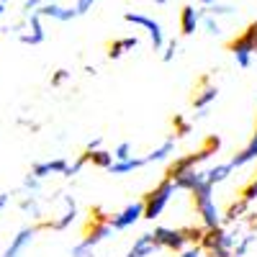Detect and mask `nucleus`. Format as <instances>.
I'll return each instance as SVG.
<instances>
[{
  "instance_id": "obj_1",
  "label": "nucleus",
  "mask_w": 257,
  "mask_h": 257,
  "mask_svg": "<svg viewBox=\"0 0 257 257\" xmlns=\"http://www.w3.org/2000/svg\"><path fill=\"white\" fill-rule=\"evenodd\" d=\"M193 201H196V213H198V219H201V226H203V229L224 226L221 208H219L216 198H213V188H211L208 183L193 193Z\"/></svg>"
},
{
  "instance_id": "obj_2",
  "label": "nucleus",
  "mask_w": 257,
  "mask_h": 257,
  "mask_svg": "<svg viewBox=\"0 0 257 257\" xmlns=\"http://www.w3.org/2000/svg\"><path fill=\"white\" fill-rule=\"evenodd\" d=\"M173 196H175L173 180H170V178L160 180V183L142 198V203H144V219H147V221L160 219L162 213H165V208L170 206V201H173Z\"/></svg>"
},
{
  "instance_id": "obj_3",
  "label": "nucleus",
  "mask_w": 257,
  "mask_h": 257,
  "mask_svg": "<svg viewBox=\"0 0 257 257\" xmlns=\"http://www.w3.org/2000/svg\"><path fill=\"white\" fill-rule=\"evenodd\" d=\"M239 237L234 231L216 226V229H203V237L198 242V247L203 249V254L208 257H231V247Z\"/></svg>"
},
{
  "instance_id": "obj_4",
  "label": "nucleus",
  "mask_w": 257,
  "mask_h": 257,
  "mask_svg": "<svg viewBox=\"0 0 257 257\" xmlns=\"http://www.w3.org/2000/svg\"><path fill=\"white\" fill-rule=\"evenodd\" d=\"M219 147H221V142H219L216 137H211V139L206 142V147H201L198 152H190V155H180V157H175L173 162H170L167 178L173 180V178H178V175L188 173V170L201 167L206 160H211V155H216V149H219Z\"/></svg>"
},
{
  "instance_id": "obj_5",
  "label": "nucleus",
  "mask_w": 257,
  "mask_h": 257,
  "mask_svg": "<svg viewBox=\"0 0 257 257\" xmlns=\"http://www.w3.org/2000/svg\"><path fill=\"white\" fill-rule=\"evenodd\" d=\"M123 21H126V24H134V26L144 29L147 36H149V41H152V49L155 52H162L167 39H165V31H162L160 21H155L152 16H147V13H134V11H126L123 13Z\"/></svg>"
},
{
  "instance_id": "obj_6",
  "label": "nucleus",
  "mask_w": 257,
  "mask_h": 257,
  "mask_svg": "<svg viewBox=\"0 0 257 257\" xmlns=\"http://www.w3.org/2000/svg\"><path fill=\"white\" fill-rule=\"evenodd\" d=\"M152 234V242L157 249H170V252H180L188 247L185 229H173V226H157Z\"/></svg>"
},
{
  "instance_id": "obj_7",
  "label": "nucleus",
  "mask_w": 257,
  "mask_h": 257,
  "mask_svg": "<svg viewBox=\"0 0 257 257\" xmlns=\"http://www.w3.org/2000/svg\"><path fill=\"white\" fill-rule=\"evenodd\" d=\"M144 219V203L142 201H132V203H126L121 211L111 213V219H105L108 221V226L113 231H123V229H132L134 224H139Z\"/></svg>"
},
{
  "instance_id": "obj_8",
  "label": "nucleus",
  "mask_w": 257,
  "mask_h": 257,
  "mask_svg": "<svg viewBox=\"0 0 257 257\" xmlns=\"http://www.w3.org/2000/svg\"><path fill=\"white\" fill-rule=\"evenodd\" d=\"M39 224H31V226H21L16 231V237H11V244L3 249V254L0 257H24V252L34 244L36 239V234H39Z\"/></svg>"
},
{
  "instance_id": "obj_9",
  "label": "nucleus",
  "mask_w": 257,
  "mask_h": 257,
  "mask_svg": "<svg viewBox=\"0 0 257 257\" xmlns=\"http://www.w3.org/2000/svg\"><path fill=\"white\" fill-rule=\"evenodd\" d=\"M229 52L234 54V62H237V67L239 70H249L252 67V59H254V54H257V49H254V44L244 36V34H239L237 39L229 44Z\"/></svg>"
},
{
  "instance_id": "obj_10",
  "label": "nucleus",
  "mask_w": 257,
  "mask_h": 257,
  "mask_svg": "<svg viewBox=\"0 0 257 257\" xmlns=\"http://www.w3.org/2000/svg\"><path fill=\"white\" fill-rule=\"evenodd\" d=\"M62 203H64V211L59 213L57 219H52V221H47V224H39V226H49V229H54V231H64V229H70L72 224H75V219H77V203H75V198L72 196H64L62 193Z\"/></svg>"
},
{
  "instance_id": "obj_11",
  "label": "nucleus",
  "mask_w": 257,
  "mask_h": 257,
  "mask_svg": "<svg viewBox=\"0 0 257 257\" xmlns=\"http://www.w3.org/2000/svg\"><path fill=\"white\" fill-rule=\"evenodd\" d=\"M31 13H39L41 18H52V21H59V24H70V21L77 18V11L75 6H62V3H44V6H39L36 11Z\"/></svg>"
},
{
  "instance_id": "obj_12",
  "label": "nucleus",
  "mask_w": 257,
  "mask_h": 257,
  "mask_svg": "<svg viewBox=\"0 0 257 257\" xmlns=\"http://www.w3.org/2000/svg\"><path fill=\"white\" fill-rule=\"evenodd\" d=\"M173 185H175V190L196 193L198 188H203V185H206V170H201V167L188 170V173H183V175L173 178Z\"/></svg>"
},
{
  "instance_id": "obj_13",
  "label": "nucleus",
  "mask_w": 257,
  "mask_h": 257,
  "mask_svg": "<svg viewBox=\"0 0 257 257\" xmlns=\"http://www.w3.org/2000/svg\"><path fill=\"white\" fill-rule=\"evenodd\" d=\"M64 167H67V160H64V157L34 162V165H31V175H34L36 180H44V178H49V175H62Z\"/></svg>"
},
{
  "instance_id": "obj_14",
  "label": "nucleus",
  "mask_w": 257,
  "mask_h": 257,
  "mask_svg": "<svg viewBox=\"0 0 257 257\" xmlns=\"http://www.w3.org/2000/svg\"><path fill=\"white\" fill-rule=\"evenodd\" d=\"M113 234V229L108 226V221H95L90 229H88V234H85V237L80 239V244L82 247H88V249H95L100 242H105Z\"/></svg>"
},
{
  "instance_id": "obj_15",
  "label": "nucleus",
  "mask_w": 257,
  "mask_h": 257,
  "mask_svg": "<svg viewBox=\"0 0 257 257\" xmlns=\"http://www.w3.org/2000/svg\"><path fill=\"white\" fill-rule=\"evenodd\" d=\"M29 34H21L18 39L24 41V44H29V47H39L41 41L47 39V31H44V24H41V16L39 13H29Z\"/></svg>"
},
{
  "instance_id": "obj_16",
  "label": "nucleus",
  "mask_w": 257,
  "mask_h": 257,
  "mask_svg": "<svg viewBox=\"0 0 257 257\" xmlns=\"http://www.w3.org/2000/svg\"><path fill=\"white\" fill-rule=\"evenodd\" d=\"M201 18H203V11L196 8V6H183L180 11V31L185 36H193L201 26Z\"/></svg>"
},
{
  "instance_id": "obj_17",
  "label": "nucleus",
  "mask_w": 257,
  "mask_h": 257,
  "mask_svg": "<svg viewBox=\"0 0 257 257\" xmlns=\"http://www.w3.org/2000/svg\"><path fill=\"white\" fill-rule=\"evenodd\" d=\"M216 98H219V88H216L213 82L203 80L201 90L193 95V108H196V111H208V105L216 103Z\"/></svg>"
},
{
  "instance_id": "obj_18",
  "label": "nucleus",
  "mask_w": 257,
  "mask_h": 257,
  "mask_svg": "<svg viewBox=\"0 0 257 257\" xmlns=\"http://www.w3.org/2000/svg\"><path fill=\"white\" fill-rule=\"evenodd\" d=\"M175 144H178V139H175V137H167V139H165L160 147H155L147 157H142V160H144V165H157V162L170 160V157L175 155Z\"/></svg>"
},
{
  "instance_id": "obj_19",
  "label": "nucleus",
  "mask_w": 257,
  "mask_h": 257,
  "mask_svg": "<svg viewBox=\"0 0 257 257\" xmlns=\"http://www.w3.org/2000/svg\"><path fill=\"white\" fill-rule=\"evenodd\" d=\"M155 252H157V247L152 242V234L144 231V234H139V237L134 239V244L128 247V252L123 257H152Z\"/></svg>"
},
{
  "instance_id": "obj_20",
  "label": "nucleus",
  "mask_w": 257,
  "mask_h": 257,
  "mask_svg": "<svg viewBox=\"0 0 257 257\" xmlns=\"http://www.w3.org/2000/svg\"><path fill=\"white\" fill-rule=\"evenodd\" d=\"M249 162H257V128H254L252 139H249V142L239 149V152L229 160L231 167H244V165H249Z\"/></svg>"
},
{
  "instance_id": "obj_21",
  "label": "nucleus",
  "mask_w": 257,
  "mask_h": 257,
  "mask_svg": "<svg viewBox=\"0 0 257 257\" xmlns=\"http://www.w3.org/2000/svg\"><path fill=\"white\" fill-rule=\"evenodd\" d=\"M231 173H234V167H231L229 162H219V165H213V167L206 170V183H208L211 188H216V185L226 183Z\"/></svg>"
},
{
  "instance_id": "obj_22",
  "label": "nucleus",
  "mask_w": 257,
  "mask_h": 257,
  "mask_svg": "<svg viewBox=\"0 0 257 257\" xmlns=\"http://www.w3.org/2000/svg\"><path fill=\"white\" fill-rule=\"evenodd\" d=\"M139 47V39L137 36H123V39H116L111 41V47H108V57L111 59H121L126 52H132Z\"/></svg>"
},
{
  "instance_id": "obj_23",
  "label": "nucleus",
  "mask_w": 257,
  "mask_h": 257,
  "mask_svg": "<svg viewBox=\"0 0 257 257\" xmlns=\"http://www.w3.org/2000/svg\"><path fill=\"white\" fill-rule=\"evenodd\" d=\"M139 167H144V160L142 157H128V160H121V162H113L108 167L111 175H128V173H137Z\"/></svg>"
},
{
  "instance_id": "obj_24",
  "label": "nucleus",
  "mask_w": 257,
  "mask_h": 257,
  "mask_svg": "<svg viewBox=\"0 0 257 257\" xmlns=\"http://www.w3.org/2000/svg\"><path fill=\"white\" fill-rule=\"evenodd\" d=\"M247 211H249V203H244V201L239 198V201H234V203L221 213V219H224V224H234V221L244 219V216H247Z\"/></svg>"
},
{
  "instance_id": "obj_25",
  "label": "nucleus",
  "mask_w": 257,
  "mask_h": 257,
  "mask_svg": "<svg viewBox=\"0 0 257 257\" xmlns=\"http://www.w3.org/2000/svg\"><path fill=\"white\" fill-rule=\"evenodd\" d=\"M254 242H257V234H252V231L244 234V237H239L237 242H234V247H231V257H247Z\"/></svg>"
},
{
  "instance_id": "obj_26",
  "label": "nucleus",
  "mask_w": 257,
  "mask_h": 257,
  "mask_svg": "<svg viewBox=\"0 0 257 257\" xmlns=\"http://www.w3.org/2000/svg\"><path fill=\"white\" fill-rule=\"evenodd\" d=\"M88 162H93V167H100V170H108L113 165V155L105 152V149H95V152H85Z\"/></svg>"
},
{
  "instance_id": "obj_27",
  "label": "nucleus",
  "mask_w": 257,
  "mask_h": 257,
  "mask_svg": "<svg viewBox=\"0 0 257 257\" xmlns=\"http://www.w3.org/2000/svg\"><path fill=\"white\" fill-rule=\"evenodd\" d=\"M18 206H21V211H24V213H31V219H41V206H39V196H36V193L24 196Z\"/></svg>"
},
{
  "instance_id": "obj_28",
  "label": "nucleus",
  "mask_w": 257,
  "mask_h": 257,
  "mask_svg": "<svg viewBox=\"0 0 257 257\" xmlns=\"http://www.w3.org/2000/svg\"><path fill=\"white\" fill-rule=\"evenodd\" d=\"M206 16H211V18H229V16H237V8L234 6H226V3H213V6H208V8H201Z\"/></svg>"
},
{
  "instance_id": "obj_29",
  "label": "nucleus",
  "mask_w": 257,
  "mask_h": 257,
  "mask_svg": "<svg viewBox=\"0 0 257 257\" xmlns=\"http://www.w3.org/2000/svg\"><path fill=\"white\" fill-rule=\"evenodd\" d=\"M85 165H88V157H85V152H82V155H80L75 162H67V167H64L62 178H75V175H80Z\"/></svg>"
},
{
  "instance_id": "obj_30",
  "label": "nucleus",
  "mask_w": 257,
  "mask_h": 257,
  "mask_svg": "<svg viewBox=\"0 0 257 257\" xmlns=\"http://www.w3.org/2000/svg\"><path fill=\"white\" fill-rule=\"evenodd\" d=\"M201 26L206 29L208 36H221V34H224V29H221V24H219V18H211V16H206V13H203V18H201Z\"/></svg>"
},
{
  "instance_id": "obj_31",
  "label": "nucleus",
  "mask_w": 257,
  "mask_h": 257,
  "mask_svg": "<svg viewBox=\"0 0 257 257\" xmlns=\"http://www.w3.org/2000/svg\"><path fill=\"white\" fill-rule=\"evenodd\" d=\"M113 162H121V160H128V157H134V147H132V142H121L116 149H113Z\"/></svg>"
},
{
  "instance_id": "obj_32",
  "label": "nucleus",
  "mask_w": 257,
  "mask_h": 257,
  "mask_svg": "<svg viewBox=\"0 0 257 257\" xmlns=\"http://www.w3.org/2000/svg\"><path fill=\"white\" fill-rule=\"evenodd\" d=\"M178 49H180V44H178L175 39H170V41H165V47H162V62H165V64H170V62L175 59Z\"/></svg>"
},
{
  "instance_id": "obj_33",
  "label": "nucleus",
  "mask_w": 257,
  "mask_h": 257,
  "mask_svg": "<svg viewBox=\"0 0 257 257\" xmlns=\"http://www.w3.org/2000/svg\"><path fill=\"white\" fill-rule=\"evenodd\" d=\"M239 198H242L244 203H249V206L257 201V178H254L249 185H244V190H242V196H239Z\"/></svg>"
},
{
  "instance_id": "obj_34",
  "label": "nucleus",
  "mask_w": 257,
  "mask_h": 257,
  "mask_svg": "<svg viewBox=\"0 0 257 257\" xmlns=\"http://www.w3.org/2000/svg\"><path fill=\"white\" fill-rule=\"evenodd\" d=\"M72 77V72L70 70H57L54 75H52V88H62L64 82H67Z\"/></svg>"
},
{
  "instance_id": "obj_35",
  "label": "nucleus",
  "mask_w": 257,
  "mask_h": 257,
  "mask_svg": "<svg viewBox=\"0 0 257 257\" xmlns=\"http://www.w3.org/2000/svg\"><path fill=\"white\" fill-rule=\"evenodd\" d=\"M95 3H98V0H77V3H75V11H77V16L90 13V11L95 8Z\"/></svg>"
},
{
  "instance_id": "obj_36",
  "label": "nucleus",
  "mask_w": 257,
  "mask_h": 257,
  "mask_svg": "<svg viewBox=\"0 0 257 257\" xmlns=\"http://www.w3.org/2000/svg\"><path fill=\"white\" fill-rule=\"evenodd\" d=\"M70 257H95V249H88V247H82L80 242L70 249Z\"/></svg>"
},
{
  "instance_id": "obj_37",
  "label": "nucleus",
  "mask_w": 257,
  "mask_h": 257,
  "mask_svg": "<svg viewBox=\"0 0 257 257\" xmlns=\"http://www.w3.org/2000/svg\"><path fill=\"white\" fill-rule=\"evenodd\" d=\"M39 188H41V180H36V178L29 173V175L24 178V190H26V193H36Z\"/></svg>"
},
{
  "instance_id": "obj_38",
  "label": "nucleus",
  "mask_w": 257,
  "mask_h": 257,
  "mask_svg": "<svg viewBox=\"0 0 257 257\" xmlns=\"http://www.w3.org/2000/svg\"><path fill=\"white\" fill-rule=\"evenodd\" d=\"M178 257H206V254H203V249H201L198 244H193V247L180 249V252H178Z\"/></svg>"
},
{
  "instance_id": "obj_39",
  "label": "nucleus",
  "mask_w": 257,
  "mask_h": 257,
  "mask_svg": "<svg viewBox=\"0 0 257 257\" xmlns=\"http://www.w3.org/2000/svg\"><path fill=\"white\" fill-rule=\"evenodd\" d=\"M244 36L252 41V44H254V49H257V21H252V24L244 29Z\"/></svg>"
},
{
  "instance_id": "obj_40",
  "label": "nucleus",
  "mask_w": 257,
  "mask_h": 257,
  "mask_svg": "<svg viewBox=\"0 0 257 257\" xmlns=\"http://www.w3.org/2000/svg\"><path fill=\"white\" fill-rule=\"evenodd\" d=\"M175 126H178L175 139H178V137H185V134L190 132V123H188V121H183V118H175Z\"/></svg>"
},
{
  "instance_id": "obj_41",
  "label": "nucleus",
  "mask_w": 257,
  "mask_h": 257,
  "mask_svg": "<svg viewBox=\"0 0 257 257\" xmlns=\"http://www.w3.org/2000/svg\"><path fill=\"white\" fill-rule=\"evenodd\" d=\"M44 3H49V0H26V3H24V11L31 13V11H36L39 6H44Z\"/></svg>"
},
{
  "instance_id": "obj_42",
  "label": "nucleus",
  "mask_w": 257,
  "mask_h": 257,
  "mask_svg": "<svg viewBox=\"0 0 257 257\" xmlns=\"http://www.w3.org/2000/svg\"><path fill=\"white\" fill-rule=\"evenodd\" d=\"M95 149H100V137H98V139H93V142H88L85 152H95Z\"/></svg>"
},
{
  "instance_id": "obj_43",
  "label": "nucleus",
  "mask_w": 257,
  "mask_h": 257,
  "mask_svg": "<svg viewBox=\"0 0 257 257\" xmlns=\"http://www.w3.org/2000/svg\"><path fill=\"white\" fill-rule=\"evenodd\" d=\"M249 226H252V234H257V213H249Z\"/></svg>"
},
{
  "instance_id": "obj_44",
  "label": "nucleus",
  "mask_w": 257,
  "mask_h": 257,
  "mask_svg": "<svg viewBox=\"0 0 257 257\" xmlns=\"http://www.w3.org/2000/svg\"><path fill=\"white\" fill-rule=\"evenodd\" d=\"M8 201H11V198H8V193H0V211L8 206Z\"/></svg>"
},
{
  "instance_id": "obj_45",
  "label": "nucleus",
  "mask_w": 257,
  "mask_h": 257,
  "mask_svg": "<svg viewBox=\"0 0 257 257\" xmlns=\"http://www.w3.org/2000/svg\"><path fill=\"white\" fill-rule=\"evenodd\" d=\"M198 3H201V8H208L213 3H224V0H198Z\"/></svg>"
},
{
  "instance_id": "obj_46",
  "label": "nucleus",
  "mask_w": 257,
  "mask_h": 257,
  "mask_svg": "<svg viewBox=\"0 0 257 257\" xmlns=\"http://www.w3.org/2000/svg\"><path fill=\"white\" fill-rule=\"evenodd\" d=\"M3 13H6V3H0V18H3Z\"/></svg>"
},
{
  "instance_id": "obj_47",
  "label": "nucleus",
  "mask_w": 257,
  "mask_h": 257,
  "mask_svg": "<svg viewBox=\"0 0 257 257\" xmlns=\"http://www.w3.org/2000/svg\"><path fill=\"white\" fill-rule=\"evenodd\" d=\"M155 3H157V6H165V3H167V0H155Z\"/></svg>"
},
{
  "instance_id": "obj_48",
  "label": "nucleus",
  "mask_w": 257,
  "mask_h": 257,
  "mask_svg": "<svg viewBox=\"0 0 257 257\" xmlns=\"http://www.w3.org/2000/svg\"><path fill=\"white\" fill-rule=\"evenodd\" d=\"M0 3H6V0H0Z\"/></svg>"
}]
</instances>
